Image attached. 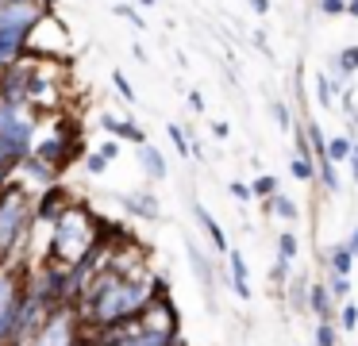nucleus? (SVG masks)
<instances>
[{"instance_id":"nucleus-4","label":"nucleus","mask_w":358,"mask_h":346,"mask_svg":"<svg viewBox=\"0 0 358 346\" xmlns=\"http://www.w3.org/2000/svg\"><path fill=\"white\" fill-rule=\"evenodd\" d=\"M43 115L31 104H0V169L16 173L39 138Z\"/></svg>"},{"instance_id":"nucleus-40","label":"nucleus","mask_w":358,"mask_h":346,"mask_svg":"<svg viewBox=\"0 0 358 346\" xmlns=\"http://www.w3.org/2000/svg\"><path fill=\"white\" fill-rule=\"evenodd\" d=\"M112 12H116V15H124V20H131V23H135V27H139V31H143V15H139V12H135V8H127V4H116V8H112Z\"/></svg>"},{"instance_id":"nucleus-32","label":"nucleus","mask_w":358,"mask_h":346,"mask_svg":"<svg viewBox=\"0 0 358 346\" xmlns=\"http://www.w3.org/2000/svg\"><path fill=\"white\" fill-rule=\"evenodd\" d=\"M166 135H170V143H173V150L181 154V158H193V143H189V135L178 127V123H166Z\"/></svg>"},{"instance_id":"nucleus-12","label":"nucleus","mask_w":358,"mask_h":346,"mask_svg":"<svg viewBox=\"0 0 358 346\" xmlns=\"http://www.w3.org/2000/svg\"><path fill=\"white\" fill-rule=\"evenodd\" d=\"M27 35L31 31H16V27H0V73L8 66H16L27 54Z\"/></svg>"},{"instance_id":"nucleus-42","label":"nucleus","mask_w":358,"mask_h":346,"mask_svg":"<svg viewBox=\"0 0 358 346\" xmlns=\"http://www.w3.org/2000/svg\"><path fill=\"white\" fill-rule=\"evenodd\" d=\"M347 166H350V173H355V185H358V138H355V150H350Z\"/></svg>"},{"instance_id":"nucleus-29","label":"nucleus","mask_w":358,"mask_h":346,"mask_svg":"<svg viewBox=\"0 0 358 346\" xmlns=\"http://www.w3.org/2000/svg\"><path fill=\"white\" fill-rule=\"evenodd\" d=\"M278 192V177L273 173H258L255 181H250V196L255 200H266V196H273Z\"/></svg>"},{"instance_id":"nucleus-49","label":"nucleus","mask_w":358,"mask_h":346,"mask_svg":"<svg viewBox=\"0 0 358 346\" xmlns=\"http://www.w3.org/2000/svg\"><path fill=\"white\" fill-rule=\"evenodd\" d=\"M73 346H89V338H85V335H81V338H78V343H73Z\"/></svg>"},{"instance_id":"nucleus-14","label":"nucleus","mask_w":358,"mask_h":346,"mask_svg":"<svg viewBox=\"0 0 358 346\" xmlns=\"http://www.w3.org/2000/svg\"><path fill=\"white\" fill-rule=\"evenodd\" d=\"M227 273H231V289L239 300H250L255 296V289H250V269H247V258H243V250H227Z\"/></svg>"},{"instance_id":"nucleus-34","label":"nucleus","mask_w":358,"mask_h":346,"mask_svg":"<svg viewBox=\"0 0 358 346\" xmlns=\"http://www.w3.org/2000/svg\"><path fill=\"white\" fill-rule=\"evenodd\" d=\"M112 85H116V92L127 100V104H135V100H139V96H135V85L124 77V69H112Z\"/></svg>"},{"instance_id":"nucleus-13","label":"nucleus","mask_w":358,"mask_h":346,"mask_svg":"<svg viewBox=\"0 0 358 346\" xmlns=\"http://www.w3.org/2000/svg\"><path fill=\"white\" fill-rule=\"evenodd\" d=\"M120 204H124L127 215H139V219H158V215H162V204H158V196L150 189L124 192V196H120Z\"/></svg>"},{"instance_id":"nucleus-6","label":"nucleus","mask_w":358,"mask_h":346,"mask_svg":"<svg viewBox=\"0 0 358 346\" xmlns=\"http://www.w3.org/2000/svg\"><path fill=\"white\" fill-rule=\"evenodd\" d=\"M81 335H85V323H81L78 304H62V308H50L27 346H73Z\"/></svg>"},{"instance_id":"nucleus-37","label":"nucleus","mask_w":358,"mask_h":346,"mask_svg":"<svg viewBox=\"0 0 358 346\" xmlns=\"http://www.w3.org/2000/svg\"><path fill=\"white\" fill-rule=\"evenodd\" d=\"M112 166V161L108 158H104V154L101 150H93V154H85V169H89V173H93V177H101L104 173V169H108Z\"/></svg>"},{"instance_id":"nucleus-19","label":"nucleus","mask_w":358,"mask_h":346,"mask_svg":"<svg viewBox=\"0 0 358 346\" xmlns=\"http://www.w3.org/2000/svg\"><path fill=\"white\" fill-rule=\"evenodd\" d=\"M262 212L266 215H273V219H301V208H296V200H289V196H281V192H273V196H266L262 200Z\"/></svg>"},{"instance_id":"nucleus-47","label":"nucleus","mask_w":358,"mask_h":346,"mask_svg":"<svg viewBox=\"0 0 358 346\" xmlns=\"http://www.w3.org/2000/svg\"><path fill=\"white\" fill-rule=\"evenodd\" d=\"M347 15H355V20H358V0H347Z\"/></svg>"},{"instance_id":"nucleus-22","label":"nucleus","mask_w":358,"mask_h":346,"mask_svg":"<svg viewBox=\"0 0 358 346\" xmlns=\"http://www.w3.org/2000/svg\"><path fill=\"white\" fill-rule=\"evenodd\" d=\"M355 261H358V258L347 250V243H335L331 250H327V269H331V273H347V277H350Z\"/></svg>"},{"instance_id":"nucleus-41","label":"nucleus","mask_w":358,"mask_h":346,"mask_svg":"<svg viewBox=\"0 0 358 346\" xmlns=\"http://www.w3.org/2000/svg\"><path fill=\"white\" fill-rule=\"evenodd\" d=\"M231 196L235 200H255L250 196V185H243V181H231Z\"/></svg>"},{"instance_id":"nucleus-38","label":"nucleus","mask_w":358,"mask_h":346,"mask_svg":"<svg viewBox=\"0 0 358 346\" xmlns=\"http://www.w3.org/2000/svg\"><path fill=\"white\" fill-rule=\"evenodd\" d=\"M316 8L324 15H347V0H316Z\"/></svg>"},{"instance_id":"nucleus-39","label":"nucleus","mask_w":358,"mask_h":346,"mask_svg":"<svg viewBox=\"0 0 358 346\" xmlns=\"http://www.w3.org/2000/svg\"><path fill=\"white\" fill-rule=\"evenodd\" d=\"M96 150H101L108 161H116V158H120V138H104V143L96 146Z\"/></svg>"},{"instance_id":"nucleus-48","label":"nucleus","mask_w":358,"mask_h":346,"mask_svg":"<svg viewBox=\"0 0 358 346\" xmlns=\"http://www.w3.org/2000/svg\"><path fill=\"white\" fill-rule=\"evenodd\" d=\"M158 4V0H139V8H155Z\"/></svg>"},{"instance_id":"nucleus-11","label":"nucleus","mask_w":358,"mask_h":346,"mask_svg":"<svg viewBox=\"0 0 358 346\" xmlns=\"http://www.w3.org/2000/svg\"><path fill=\"white\" fill-rule=\"evenodd\" d=\"M101 127L108 131L112 138H120V143H131V146H143V143H147V131H143L139 123L131 120V115H124V120H120V115L104 112V115H101Z\"/></svg>"},{"instance_id":"nucleus-17","label":"nucleus","mask_w":358,"mask_h":346,"mask_svg":"<svg viewBox=\"0 0 358 346\" xmlns=\"http://www.w3.org/2000/svg\"><path fill=\"white\" fill-rule=\"evenodd\" d=\"M135 158H139L143 173H147L150 181H166V177H170V166H166V158H162V150H158V146L143 143V146H139V154H135Z\"/></svg>"},{"instance_id":"nucleus-10","label":"nucleus","mask_w":358,"mask_h":346,"mask_svg":"<svg viewBox=\"0 0 358 346\" xmlns=\"http://www.w3.org/2000/svg\"><path fill=\"white\" fill-rule=\"evenodd\" d=\"M135 319L143 327L158 331V335H181V319H178V308H173V296H150L147 308Z\"/></svg>"},{"instance_id":"nucleus-18","label":"nucleus","mask_w":358,"mask_h":346,"mask_svg":"<svg viewBox=\"0 0 358 346\" xmlns=\"http://www.w3.org/2000/svg\"><path fill=\"white\" fill-rule=\"evenodd\" d=\"M358 73V46H343L335 54V66H331V81L335 85H347V77Z\"/></svg>"},{"instance_id":"nucleus-15","label":"nucleus","mask_w":358,"mask_h":346,"mask_svg":"<svg viewBox=\"0 0 358 346\" xmlns=\"http://www.w3.org/2000/svg\"><path fill=\"white\" fill-rule=\"evenodd\" d=\"M308 312L316 315V323L320 319H331V315L339 312V300L331 296V289H327L324 281H312L308 284Z\"/></svg>"},{"instance_id":"nucleus-27","label":"nucleus","mask_w":358,"mask_h":346,"mask_svg":"<svg viewBox=\"0 0 358 346\" xmlns=\"http://www.w3.org/2000/svg\"><path fill=\"white\" fill-rule=\"evenodd\" d=\"M289 308L293 312H308V281L293 277V284H289Z\"/></svg>"},{"instance_id":"nucleus-23","label":"nucleus","mask_w":358,"mask_h":346,"mask_svg":"<svg viewBox=\"0 0 358 346\" xmlns=\"http://www.w3.org/2000/svg\"><path fill=\"white\" fill-rule=\"evenodd\" d=\"M350 150H355V138L350 135H331L327 138V158H331L335 166H347Z\"/></svg>"},{"instance_id":"nucleus-24","label":"nucleus","mask_w":358,"mask_h":346,"mask_svg":"<svg viewBox=\"0 0 358 346\" xmlns=\"http://www.w3.org/2000/svg\"><path fill=\"white\" fill-rule=\"evenodd\" d=\"M312 161H316V177L324 181V189L335 196V192L343 189V185H339V173H335V161L327 158V154H324V158H312Z\"/></svg>"},{"instance_id":"nucleus-30","label":"nucleus","mask_w":358,"mask_h":346,"mask_svg":"<svg viewBox=\"0 0 358 346\" xmlns=\"http://www.w3.org/2000/svg\"><path fill=\"white\" fill-rule=\"evenodd\" d=\"M312 346H339V331H335V323H331V319H320V323H316Z\"/></svg>"},{"instance_id":"nucleus-5","label":"nucleus","mask_w":358,"mask_h":346,"mask_svg":"<svg viewBox=\"0 0 358 346\" xmlns=\"http://www.w3.org/2000/svg\"><path fill=\"white\" fill-rule=\"evenodd\" d=\"M31 62H70V27L58 12H43L27 35V54Z\"/></svg>"},{"instance_id":"nucleus-33","label":"nucleus","mask_w":358,"mask_h":346,"mask_svg":"<svg viewBox=\"0 0 358 346\" xmlns=\"http://www.w3.org/2000/svg\"><path fill=\"white\" fill-rule=\"evenodd\" d=\"M304 131H308V143H312V158H324V154H327V135H324V127L304 120Z\"/></svg>"},{"instance_id":"nucleus-1","label":"nucleus","mask_w":358,"mask_h":346,"mask_svg":"<svg viewBox=\"0 0 358 346\" xmlns=\"http://www.w3.org/2000/svg\"><path fill=\"white\" fill-rule=\"evenodd\" d=\"M150 273L155 269H135V273H120V269H101L81 292L78 312L85 327H116L127 323L147 308L150 300Z\"/></svg>"},{"instance_id":"nucleus-7","label":"nucleus","mask_w":358,"mask_h":346,"mask_svg":"<svg viewBox=\"0 0 358 346\" xmlns=\"http://www.w3.org/2000/svg\"><path fill=\"white\" fill-rule=\"evenodd\" d=\"M27 292V266H0V327L16 315L20 300Z\"/></svg>"},{"instance_id":"nucleus-26","label":"nucleus","mask_w":358,"mask_h":346,"mask_svg":"<svg viewBox=\"0 0 358 346\" xmlns=\"http://www.w3.org/2000/svg\"><path fill=\"white\" fill-rule=\"evenodd\" d=\"M335 315H339V331H343V335H355V331H358V300L355 296L343 300Z\"/></svg>"},{"instance_id":"nucleus-25","label":"nucleus","mask_w":358,"mask_h":346,"mask_svg":"<svg viewBox=\"0 0 358 346\" xmlns=\"http://www.w3.org/2000/svg\"><path fill=\"white\" fill-rule=\"evenodd\" d=\"M289 173L308 185V181H316V161H312L308 154H293V158H289Z\"/></svg>"},{"instance_id":"nucleus-46","label":"nucleus","mask_w":358,"mask_h":346,"mask_svg":"<svg viewBox=\"0 0 358 346\" xmlns=\"http://www.w3.org/2000/svg\"><path fill=\"white\" fill-rule=\"evenodd\" d=\"M250 8H255L258 15H266V12H270V0H250Z\"/></svg>"},{"instance_id":"nucleus-28","label":"nucleus","mask_w":358,"mask_h":346,"mask_svg":"<svg viewBox=\"0 0 358 346\" xmlns=\"http://www.w3.org/2000/svg\"><path fill=\"white\" fill-rule=\"evenodd\" d=\"M324 284L331 289V296L339 300V304H343V300H350V277H347V273H331V269H327Z\"/></svg>"},{"instance_id":"nucleus-20","label":"nucleus","mask_w":358,"mask_h":346,"mask_svg":"<svg viewBox=\"0 0 358 346\" xmlns=\"http://www.w3.org/2000/svg\"><path fill=\"white\" fill-rule=\"evenodd\" d=\"M312 100H316L320 108H331L335 104V81H331V73H324V69H316V73H312Z\"/></svg>"},{"instance_id":"nucleus-3","label":"nucleus","mask_w":358,"mask_h":346,"mask_svg":"<svg viewBox=\"0 0 358 346\" xmlns=\"http://www.w3.org/2000/svg\"><path fill=\"white\" fill-rule=\"evenodd\" d=\"M96 250V212L85 200H73L47 231V254L43 258L62 261V266H81Z\"/></svg>"},{"instance_id":"nucleus-35","label":"nucleus","mask_w":358,"mask_h":346,"mask_svg":"<svg viewBox=\"0 0 358 346\" xmlns=\"http://www.w3.org/2000/svg\"><path fill=\"white\" fill-rule=\"evenodd\" d=\"M270 112H273V120H278V127H281V131H293V127H296V123H293V112H289L285 100H273Z\"/></svg>"},{"instance_id":"nucleus-8","label":"nucleus","mask_w":358,"mask_h":346,"mask_svg":"<svg viewBox=\"0 0 358 346\" xmlns=\"http://www.w3.org/2000/svg\"><path fill=\"white\" fill-rule=\"evenodd\" d=\"M73 192L66 189L62 181H55V185H47V189H39L35 192V227H43V231H50V223L58 219V215L66 212V208L73 204Z\"/></svg>"},{"instance_id":"nucleus-31","label":"nucleus","mask_w":358,"mask_h":346,"mask_svg":"<svg viewBox=\"0 0 358 346\" xmlns=\"http://www.w3.org/2000/svg\"><path fill=\"white\" fill-rule=\"evenodd\" d=\"M296 254H301L296 235H293V231H281V235H278V258L281 261H296Z\"/></svg>"},{"instance_id":"nucleus-45","label":"nucleus","mask_w":358,"mask_h":346,"mask_svg":"<svg viewBox=\"0 0 358 346\" xmlns=\"http://www.w3.org/2000/svg\"><path fill=\"white\" fill-rule=\"evenodd\" d=\"M347 250H350V254H355V258H358V227L350 231V238H347Z\"/></svg>"},{"instance_id":"nucleus-2","label":"nucleus","mask_w":358,"mask_h":346,"mask_svg":"<svg viewBox=\"0 0 358 346\" xmlns=\"http://www.w3.org/2000/svg\"><path fill=\"white\" fill-rule=\"evenodd\" d=\"M35 235V189L12 177L0 189V266H27L24 246Z\"/></svg>"},{"instance_id":"nucleus-43","label":"nucleus","mask_w":358,"mask_h":346,"mask_svg":"<svg viewBox=\"0 0 358 346\" xmlns=\"http://www.w3.org/2000/svg\"><path fill=\"white\" fill-rule=\"evenodd\" d=\"M212 135H216V138H227V135H231V127H227L224 120H216V123H212Z\"/></svg>"},{"instance_id":"nucleus-9","label":"nucleus","mask_w":358,"mask_h":346,"mask_svg":"<svg viewBox=\"0 0 358 346\" xmlns=\"http://www.w3.org/2000/svg\"><path fill=\"white\" fill-rule=\"evenodd\" d=\"M31 73H35L31 58H20L16 66L4 69L0 73V104H27V96H31Z\"/></svg>"},{"instance_id":"nucleus-44","label":"nucleus","mask_w":358,"mask_h":346,"mask_svg":"<svg viewBox=\"0 0 358 346\" xmlns=\"http://www.w3.org/2000/svg\"><path fill=\"white\" fill-rule=\"evenodd\" d=\"M189 108H193V112H204V96H201V92H189Z\"/></svg>"},{"instance_id":"nucleus-21","label":"nucleus","mask_w":358,"mask_h":346,"mask_svg":"<svg viewBox=\"0 0 358 346\" xmlns=\"http://www.w3.org/2000/svg\"><path fill=\"white\" fill-rule=\"evenodd\" d=\"M189 246V261H193V273H196V281L204 284V292H208V300H212V281H216V273H212V261L204 258L201 250H196L193 243H185Z\"/></svg>"},{"instance_id":"nucleus-36","label":"nucleus","mask_w":358,"mask_h":346,"mask_svg":"<svg viewBox=\"0 0 358 346\" xmlns=\"http://www.w3.org/2000/svg\"><path fill=\"white\" fill-rule=\"evenodd\" d=\"M289 273H293V261H273V269H270V281H273V289H285L289 284Z\"/></svg>"},{"instance_id":"nucleus-50","label":"nucleus","mask_w":358,"mask_h":346,"mask_svg":"<svg viewBox=\"0 0 358 346\" xmlns=\"http://www.w3.org/2000/svg\"><path fill=\"white\" fill-rule=\"evenodd\" d=\"M173 346H185V343H181V338H178V343H173Z\"/></svg>"},{"instance_id":"nucleus-16","label":"nucleus","mask_w":358,"mask_h":346,"mask_svg":"<svg viewBox=\"0 0 358 346\" xmlns=\"http://www.w3.org/2000/svg\"><path fill=\"white\" fill-rule=\"evenodd\" d=\"M193 215H196V223L204 227V235H208V243H212V250L216 254H227L231 250V243H227V235H224V227L216 223V215L208 212L204 204H193Z\"/></svg>"}]
</instances>
